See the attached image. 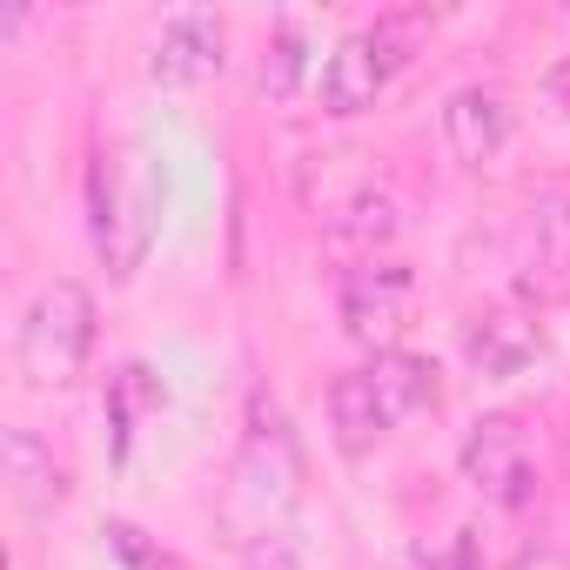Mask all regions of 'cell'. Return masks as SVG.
Masks as SVG:
<instances>
[{
  "label": "cell",
  "instance_id": "7",
  "mask_svg": "<svg viewBox=\"0 0 570 570\" xmlns=\"http://www.w3.org/2000/svg\"><path fill=\"white\" fill-rule=\"evenodd\" d=\"M463 476L490 497V503H523L530 497V443L517 430V416H483L463 443Z\"/></svg>",
  "mask_w": 570,
  "mask_h": 570
},
{
  "label": "cell",
  "instance_id": "20",
  "mask_svg": "<svg viewBox=\"0 0 570 570\" xmlns=\"http://www.w3.org/2000/svg\"><path fill=\"white\" fill-rule=\"evenodd\" d=\"M510 570H570V557H563V550H543V543H537V550H523V557H517Z\"/></svg>",
  "mask_w": 570,
  "mask_h": 570
},
{
  "label": "cell",
  "instance_id": "11",
  "mask_svg": "<svg viewBox=\"0 0 570 570\" xmlns=\"http://www.w3.org/2000/svg\"><path fill=\"white\" fill-rule=\"evenodd\" d=\"M0 476H8V490H14V503H21L28 517H48V510L61 503V490H68L55 450H48L35 430H21V423L0 430Z\"/></svg>",
  "mask_w": 570,
  "mask_h": 570
},
{
  "label": "cell",
  "instance_id": "15",
  "mask_svg": "<svg viewBox=\"0 0 570 570\" xmlns=\"http://www.w3.org/2000/svg\"><path fill=\"white\" fill-rule=\"evenodd\" d=\"M303 68H309V55H303V35H296V28H282V35L268 41V55H262V75H255V88H262L268 101H289V95H296V81H303Z\"/></svg>",
  "mask_w": 570,
  "mask_h": 570
},
{
  "label": "cell",
  "instance_id": "4",
  "mask_svg": "<svg viewBox=\"0 0 570 570\" xmlns=\"http://www.w3.org/2000/svg\"><path fill=\"white\" fill-rule=\"evenodd\" d=\"M410 41H416V14H390L363 35H350L330 61H323V108L330 115H363L376 108V95L396 81V68L410 61Z\"/></svg>",
  "mask_w": 570,
  "mask_h": 570
},
{
  "label": "cell",
  "instance_id": "16",
  "mask_svg": "<svg viewBox=\"0 0 570 570\" xmlns=\"http://www.w3.org/2000/svg\"><path fill=\"white\" fill-rule=\"evenodd\" d=\"M108 550L121 557V570H188L175 550H161V543H148L135 523H108Z\"/></svg>",
  "mask_w": 570,
  "mask_h": 570
},
{
  "label": "cell",
  "instance_id": "1",
  "mask_svg": "<svg viewBox=\"0 0 570 570\" xmlns=\"http://www.w3.org/2000/svg\"><path fill=\"white\" fill-rule=\"evenodd\" d=\"M88 208H95V248L108 262V275H135L155 248V222H161V168L141 141H115L95 161L88 181Z\"/></svg>",
  "mask_w": 570,
  "mask_h": 570
},
{
  "label": "cell",
  "instance_id": "3",
  "mask_svg": "<svg viewBox=\"0 0 570 570\" xmlns=\"http://www.w3.org/2000/svg\"><path fill=\"white\" fill-rule=\"evenodd\" d=\"M296 483H303V450H296V430L268 396H255L248 410V436H242V456H235V517L255 523V537H268V523L296 503Z\"/></svg>",
  "mask_w": 570,
  "mask_h": 570
},
{
  "label": "cell",
  "instance_id": "12",
  "mask_svg": "<svg viewBox=\"0 0 570 570\" xmlns=\"http://www.w3.org/2000/svg\"><path fill=\"white\" fill-rule=\"evenodd\" d=\"M363 376H370V396L390 416V430L410 423L416 410H436V396H443L436 363L430 356H410V350H376V363H363Z\"/></svg>",
  "mask_w": 570,
  "mask_h": 570
},
{
  "label": "cell",
  "instance_id": "13",
  "mask_svg": "<svg viewBox=\"0 0 570 570\" xmlns=\"http://www.w3.org/2000/svg\"><path fill=\"white\" fill-rule=\"evenodd\" d=\"M523 262H530V275H550V282L570 275V195L563 188H550L523 208Z\"/></svg>",
  "mask_w": 570,
  "mask_h": 570
},
{
  "label": "cell",
  "instance_id": "5",
  "mask_svg": "<svg viewBox=\"0 0 570 570\" xmlns=\"http://www.w3.org/2000/svg\"><path fill=\"white\" fill-rule=\"evenodd\" d=\"M222 61H228V28H222V14L188 8V14L161 21V41H155V55H148V81H155V88H202V81L222 75Z\"/></svg>",
  "mask_w": 570,
  "mask_h": 570
},
{
  "label": "cell",
  "instance_id": "14",
  "mask_svg": "<svg viewBox=\"0 0 570 570\" xmlns=\"http://www.w3.org/2000/svg\"><path fill=\"white\" fill-rule=\"evenodd\" d=\"M330 430H336V443H343L350 456H363V450H376V443L390 436V416L376 410V396H370V376H363V370L336 376V390H330Z\"/></svg>",
  "mask_w": 570,
  "mask_h": 570
},
{
  "label": "cell",
  "instance_id": "19",
  "mask_svg": "<svg viewBox=\"0 0 570 570\" xmlns=\"http://www.w3.org/2000/svg\"><path fill=\"white\" fill-rule=\"evenodd\" d=\"M543 95L557 101V115H570V61H557V68L543 75Z\"/></svg>",
  "mask_w": 570,
  "mask_h": 570
},
{
  "label": "cell",
  "instance_id": "9",
  "mask_svg": "<svg viewBox=\"0 0 570 570\" xmlns=\"http://www.w3.org/2000/svg\"><path fill=\"white\" fill-rule=\"evenodd\" d=\"M537 350H543V336H537V323H530L523 309H483V316L463 323V356H470V370L490 376V383L530 370Z\"/></svg>",
  "mask_w": 570,
  "mask_h": 570
},
{
  "label": "cell",
  "instance_id": "18",
  "mask_svg": "<svg viewBox=\"0 0 570 570\" xmlns=\"http://www.w3.org/2000/svg\"><path fill=\"white\" fill-rule=\"evenodd\" d=\"M430 570H483V563H476V537L463 530V537H456V543H450V550L430 563Z\"/></svg>",
  "mask_w": 570,
  "mask_h": 570
},
{
  "label": "cell",
  "instance_id": "6",
  "mask_svg": "<svg viewBox=\"0 0 570 570\" xmlns=\"http://www.w3.org/2000/svg\"><path fill=\"white\" fill-rule=\"evenodd\" d=\"M410 303H416V282L403 262H363L343 275V330L356 343H390L410 323Z\"/></svg>",
  "mask_w": 570,
  "mask_h": 570
},
{
  "label": "cell",
  "instance_id": "8",
  "mask_svg": "<svg viewBox=\"0 0 570 570\" xmlns=\"http://www.w3.org/2000/svg\"><path fill=\"white\" fill-rule=\"evenodd\" d=\"M396 235H403V208H396V195H383V188H356L350 202H336L330 208V228H323V242H330V255H343V262H390L383 248H396Z\"/></svg>",
  "mask_w": 570,
  "mask_h": 570
},
{
  "label": "cell",
  "instance_id": "10",
  "mask_svg": "<svg viewBox=\"0 0 570 570\" xmlns=\"http://www.w3.org/2000/svg\"><path fill=\"white\" fill-rule=\"evenodd\" d=\"M443 135H450V155L463 168H483L510 141V101L497 88H456L450 108H443Z\"/></svg>",
  "mask_w": 570,
  "mask_h": 570
},
{
  "label": "cell",
  "instance_id": "17",
  "mask_svg": "<svg viewBox=\"0 0 570 570\" xmlns=\"http://www.w3.org/2000/svg\"><path fill=\"white\" fill-rule=\"evenodd\" d=\"M242 570H303V550H296L289 530H268L242 550Z\"/></svg>",
  "mask_w": 570,
  "mask_h": 570
},
{
  "label": "cell",
  "instance_id": "2",
  "mask_svg": "<svg viewBox=\"0 0 570 570\" xmlns=\"http://www.w3.org/2000/svg\"><path fill=\"white\" fill-rule=\"evenodd\" d=\"M95 356V296L81 282H48V289L28 303L21 316V343H14V363L35 390H68Z\"/></svg>",
  "mask_w": 570,
  "mask_h": 570
}]
</instances>
